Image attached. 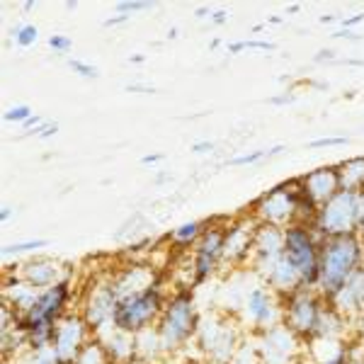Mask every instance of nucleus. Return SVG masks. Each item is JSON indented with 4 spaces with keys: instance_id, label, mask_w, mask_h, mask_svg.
Instances as JSON below:
<instances>
[{
    "instance_id": "c756f323",
    "label": "nucleus",
    "mask_w": 364,
    "mask_h": 364,
    "mask_svg": "<svg viewBox=\"0 0 364 364\" xmlns=\"http://www.w3.org/2000/svg\"><path fill=\"white\" fill-rule=\"evenodd\" d=\"M362 22H364V13H357L352 17H340V27L343 29H352V27L362 25Z\"/></svg>"
},
{
    "instance_id": "f8f14e48",
    "label": "nucleus",
    "mask_w": 364,
    "mask_h": 364,
    "mask_svg": "<svg viewBox=\"0 0 364 364\" xmlns=\"http://www.w3.org/2000/svg\"><path fill=\"white\" fill-rule=\"evenodd\" d=\"M245 316L257 326H272L274 318H277V306L272 301V294L265 289H252L245 299Z\"/></svg>"
},
{
    "instance_id": "a19ab883",
    "label": "nucleus",
    "mask_w": 364,
    "mask_h": 364,
    "mask_svg": "<svg viewBox=\"0 0 364 364\" xmlns=\"http://www.w3.org/2000/svg\"><path fill=\"white\" fill-rule=\"evenodd\" d=\"M10 214H13V211H10V207H3V211H0V216H3V221H8V219H10Z\"/></svg>"
},
{
    "instance_id": "09e8293b",
    "label": "nucleus",
    "mask_w": 364,
    "mask_h": 364,
    "mask_svg": "<svg viewBox=\"0 0 364 364\" xmlns=\"http://www.w3.org/2000/svg\"><path fill=\"white\" fill-rule=\"evenodd\" d=\"M362 272H364V269H362Z\"/></svg>"
},
{
    "instance_id": "1a4fd4ad",
    "label": "nucleus",
    "mask_w": 364,
    "mask_h": 364,
    "mask_svg": "<svg viewBox=\"0 0 364 364\" xmlns=\"http://www.w3.org/2000/svg\"><path fill=\"white\" fill-rule=\"evenodd\" d=\"M224 245H226V231H219V228H209V231L202 233V243H199L197 257H195L197 282L207 279L209 274L214 272L216 262L224 257Z\"/></svg>"
},
{
    "instance_id": "ddd939ff",
    "label": "nucleus",
    "mask_w": 364,
    "mask_h": 364,
    "mask_svg": "<svg viewBox=\"0 0 364 364\" xmlns=\"http://www.w3.org/2000/svg\"><path fill=\"white\" fill-rule=\"evenodd\" d=\"M331 299H333V306L338 311H360L364 306V272L362 269L355 277H350L345 282L338 291H333Z\"/></svg>"
},
{
    "instance_id": "f704fd0d",
    "label": "nucleus",
    "mask_w": 364,
    "mask_h": 364,
    "mask_svg": "<svg viewBox=\"0 0 364 364\" xmlns=\"http://www.w3.org/2000/svg\"><path fill=\"white\" fill-rule=\"evenodd\" d=\"M129 20V17L127 15H117V17H109V20H105L102 22V27H117V25H124V22Z\"/></svg>"
},
{
    "instance_id": "c85d7f7f",
    "label": "nucleus",
    "mask_w": 364,
    "mask_h": 364,
    "mask_svg": "<svg viewBox=\"0 0 364 364\" xmlns=\"http://www.w3.org/2000/svg\"><path fill=\"white\" fill-rule=\"evenodd\" d=\"M56 132H58V124H56V122H44V124L39 127V129H37V132H34V134H37L39 139H51V136H54Z\"/></svg>"
},
{
    "instance_id": "a211bd4d",
    "label": "nucleus",
    "mask_w": 364,
    "mask_h": 364,
    "mask_svg": "<svg viewBox=\"0 0 364 364\" xmlns=\"http://www.w3.org/2000/svg\"><path fill=\"white\" fill-rule=\"evenodd\" d=\"M73 364H112V355L102 343H87L80 348Z\"/></svg>"
},
{
    "instance_id": "b1692460",
    "label": "nucleus",
    "mask_w": 364,
    "mask_h": 364,
    "mask_svg": "<svg viewBox=\"0 0 364 364\" xmlns=\"http://www.w3.org/2000/svg\"><path fill=\"white\" fill-rule=\"evenodd\" d=\"M32 107L29 105H15V107H10L8 112L3 114L5 122H15V124H25V122L32 117Z\"/></svg>"
},
{
    "instance_id": "9d476101",
    "label": "nucleus",
    "mask_w": 364,
    "mask_h": 364,
    "mask_svg": "<svg viewBox=\"0 0 364 364\" xmlns=\"http://www.w3.org/2000/svg\"><path fill=\"white\" fill-rule=\"evenodd\" d=\"M301 190L314 204H326L340 192V173L338 168H318L301 178Z\"/></svg>"
},
{
    "instance_id": "9b49d317",
    "label": "nucleus",
    "mask_w": 364,
    "mask_h": 364,
    "mask_svg": "<svg viewBox=\"0 0 364 364\" xmlns=\"http://www.w3.org/2000/svg\"><path fill=\"white\" fill-rule=\"evenodd\" d=\"M294 352V336L289 328H269L262 340V355L267 364H287Z\"/></svg>"
},
{
    "instance_id": "ea45409f",
    "label": "nucleus",
    "mask_w": 364,
    "mask_h": 364,
    "mask_svg": "<svg viewBox=\"0 0 364 364\" xmlns=\"http://www.w3.org/2000/svg\"><path fill=\"white\" fill-rule=\"evenodd\" d=\"M360 226L364 228V190L360 192Z\"/></svg>"
},
{
    "instance_id": "7ed1b4c3",
    "label": "nucleus",
    "mask_w": 364,
    "mask_h": 364,
    "mask_svg": "<svg viewBox=\"0 0 364 364\" xmlns=\"http://www.w3.org/2000/svg\"><path fill=\"white\" fill-rule=\"evenodd\" d=\"M158 314H161V294L151 287V289L139 291V294L119 299L112 314V323L117 331L136 336L156 321Z\"/></svg>"
},
{
    "instance_id": "58836bf2",
    "label": "nucleus",
    "mask_w": 364,
    "mask_h": 364,
    "mask_svg": "<svg viewBox=\"0 0 364 364\" xmlns=\"http://www.w3.org/2000/svg\"><path fill=\"white\" fill-rule=\"evenodd\" d=\"M318 22H321V25H331V22H340V17H336V15H323Z\"/></svg>"
},
{
    "instance_id": "bb28decb",
    "label": "nucleus",
    "mask_w": 364,
    "mask_h": 364,
    "mask_svg": "<svg viewBox=\"0 0 364 364\" xmlns=\"http://www.w3.org/2000/svg\"><path fill=\"white\" fill-rule=\"evenodd\" d=\"M49 46L56 51V54H68V51L73 49V39L66 37V34H51Z\"/></svg>"
},
{
    "instance_id": "6ab92c4d",
    "label": "nucleus",
    "mask_w": 364,
    "mask_h": 364,
    "mask_svg": "<svg viewBox=\"0 0 364 364\" xmlns=\"http://www.w3.org/2000/svg\"><path fill=\"white\" fill-rule=\"evenodd\" d=\"M282 151H287L284 146H274V149H269V151H252V154H243V156L231 158V161H226V166H233V168H240V166H255V163H260L262 158L277 156V154H282Z\"/></svg>"
},
{
    "instance_id": "4c0bfd02",
    "label": "nucleus",
    "mask_w": 364,
    "mask_h": 364,
    "mask_svg": "<svg viewBox=\"0 0 364 364\" xmlns=\"http://www.w3.org/2000/svg\"><path fill=\"white\" fill-rule=\"evenodd\" d=\"M163 156L161 154H154V156H144L141 158V166H156V163H161Z\"/></svg>"
},
{
    "instance_id": "a878e982",
    "label": "nucleus",
    "mask_w": 364,
    "mask_h": 364,
    "mask_svg": "<svg viewBox=\"0 0 364 364\" xmlns=\"http://www.w3.org/2000/svg\"><path fill=\"white\" fill-rule=\"evenodd\" d=\"M348 144H350L348 136H323L311 141L309 149H333V146H348Z\"/></svg>"
},
{
    "instance_id": "f03ea898",
    "label": "nucleus",
    "mask_w": 364,
    "mask_h": 364,
    "mask_svg": "<svg viewBox=\"0 0 364 364\" xmlns=\"http://www.w3.org/2000/svg\"><path fill=\"white\" fill-rule=\"evenodd\" d=\"M316 226L328 238L355 233L360 226V192L340 190L336 197L328 199L316 214Z\"/></svg>"
},
{
    "instance_id": "e433bc0d",
    "label": "nucleus",
    "mask_w": 364,
    "mask_h": 364,
    "mask_svg": "<svg viewBox=\"0 0 364 364\" xmlns=\"http://www.w3.org/2000/svg\"><path fill=\"white\" fill-rule=\"evenodd\" d=\"M294 100H296V95H294V92H289V95L272 97V100H269V102H272V105H289V102H294Z\"/></svg>"
},
{
    "instance_id": "aec40b11",
    "label": "nucleus",
    "mask_w": 364,
    "mask_h": 364,
    "mask_svg": "<svg viewBox=\"0 0 364 364\" xmlns=\"http://www.w3.org/2000/svg\"><path fill=\"white\" fill-rule=\"evenodd\" d=\"M274 42H260V39H243V42L226 44L228 54H240V51H274Z\"/></svg>"
},
{
    "instance_id": "7c9ffc66",
    "label": "nucleus",
    "mask_w": 364,
    "mask_h": 364,
    "mask_svg": "<svg viewBox=\"0 0 364 364\" xmlns=\"http://www.w3.org/2000/svg\"><path fill=\"white\" fill-rule=\"evenodd\" d=\"M314 61H316V63H336V61H338V56H336V51L323 49V51H318V54H316Z\"/></svg>"
},
{
    "instance_id": "473e14b6",
    "label": "nucleus",
    "mask_w": 364,
    "mask_h": 364,
    "mask_svg": "<svg viewBox=\"0 0 364 364\" xmlns=\"http://www.w3.org/2000/svg\"><path fill=\"white\" fill-rule=\"evenodd\" d=\"M333 37H336V39H350V42H360V39H362L360 34H355L352 29H338Z\"/></svg>"
},
{
    "instance_id": "cd10ccee",
    "label": "nucleus",
    "mask_w": 364,
    "mask_h": 364,
    "mask_svg": "<svg viewBox=\"0 0 364 364\" xmlns=\"http://www.w3.org/2000/svg\"><path fill=\"white\" fill-rule=\"evenodd\" d=\"M44 245H46V240H42V238H39V240H25V243H15V245H5V255H10V252H15V255H17V252H27V250H37V248H44Z\"/></svg>"
},
{
    "instance_id": "72a5a7b5",
    "label": "nucleus",
    "mask_w": 364,
    "mask_h": 364,
    "mask_svg": "<svg viewBox=\"0 0 364 364\" xmlns=\"http://www.w3.org/2000/svg\"><path fill=\"white\" fill-rule=\"evenodd\" d=\"M42 124H44L42 117H39V114H32V117H29V119L25 122V124H22V129H25V132H29V129H34V132H37V129L42 127Z\"/></svg>"
},
{
    "instance_id": "a18cd8bd",
    "label": "nucleus",
    "mask_w": 364,
    "mask_h": 364,
    "mask_svg": "<svg viewBox=\"0 0 364 364\" xmlns=\"http://www.w3.org/2000/svg\"><path fill=\"white\" fill-rule=\"evenodd\" d=\"M34 5H37V3H34V0H27V3H25V5H22V8H25V10H32V8H34Z\"/></svg>"
},
{
    "instance_id": "5701e85b",
    "label": "nucleus",
    "mask_w": 364,
    "mask_h": 364,
    "mask_svg": "<svg viewBox=\"0 0 364 364\" xmlns=\"http://www.w3.org/2000/svg\"><path fill=\"white\" fill-rule=\"evenodd\" d=\"M114 8H117V13H119V15L129 17V13H139V10L156 8V3H151V0H122V3L114 5Z\"/></svg>"
},
{
    "instance_id": "de8ad7c7",
    "label": "nucleus",
    "mask_w": 364,
    "mask_h": 364,
    "mask_svg": "<svg viewBox=\"0 0 364 364\" xmlns=\"http://www.w3.org/2000/svg\"><path fill=\"white\" fill-rule=\"evenodd\" d=\"M362 336H364V326H362Z\"/></svg>"
},
{
    "instance_id": "49530a36",
    "label": "nucleus",
    "mask_w": 364,
    "mask_h": 364,
    "mask_svg": "<svg viewBox=\"0 0 364 364\" xmlns=\"http://www.w3.org/2000/svg\"><path fill=\"white\" fill-rule=\"evenodd\" d=\"M299 8H301V5H299V3H294V5H289V10H287V13H296Z\"/></svg>"
},
{
    "instance_id": "2f4dec72",
    "label": "nucleus",
    "mask_w": 364,
    "mask_h": 364,
    "mask_svg": "<svg viewBox=\"0 0 364 364\" xmlns=\"http://www.w3.org/2000/svg\"><path fill=\"white\" fill-rule=\"evenodd\" d=\"M209 151H214V144H211V141H195V144H192V154H197V156L209 154Z\"/></svg>"
},
{
    "instance_id": "20e7f679",
    "label": "nucleus",
    "mask_w": 364,
    "mask_h": 364,
    "mask_svg": "<svg viewBox=\"0 0 364 364\" xmlns=\"http://www.w3.org/2000/svg\"><path fill=\"white\" fill-rule=\"evenodd\" d=\"M304 204H314V202L304 195L301 180H299V190H291V185H279V187H274V190L265 192V195L257 199L255 209H257V216H260L267 226L279 228V226L289 224L294 216L301 214Z\"/></svg>"
},
{
    "instance_id": "c03bdc74",
    "label": "nucleus",
    "mask_w": 364,
    "mask_h": 364,
    "mask_svg": "<svg viewBox=\"0 0 364 364\" xmlns=\"http://www.w3.org/2000/svg\"><path fill=\"white\" fill-rule=\"evenodd\" d=\"M207 15H209V10H207V8H199V10H197V17H207Z\"/></svg>"
},
{
    "instance_id": "f257e3e1",
    "label": "nucleus",
    "mask_w": 364,
    "mask_h": 364,
    "mask_svg": "<svg viewBox=\"0 0 364 364\" xmlns=\"http://www.w3.org/2000/svg\"><path fill=\"white\" fill-rule=\"evenodd\" d=\"M318 265H321V284L328 291H338L350 277L360 272L362 265V243L355 233L328 238V243L318 250Z\"/></svg>"
},
{
    "instance_id": "4468645a",
    "label": "nucleus",
    "mask_w": 364,
    "mask_h": 364,
    "mask_svg": "<svg viewBox=\"0 0 364 364\" xmlns=\"http://www.w3.org/2000/svg\"><path fill=\"white\" fill-rule=\"evenodd\" d=\"M199 333H202V338H204V348L209 350V355L214 357V360L226 362L228 357H231V350H233L231 328H219L216 323H211V326L199 328Z\"/></svg>"
},
{
    "instance_id": "dca6fc26",
    "label": "nucleus",
    "mask_w": 364,
    "mask_h": 364,
    "mask_svg": "<svg viewBox=\"0 0 364 364\" xmlns=\"http://www.w3.org/2000/svg\"><path fill=\"white\" fill-rule=\"evenodd\" d=\"M267 282L274 287V289H279V291H294V289H299V287L304 284L301 274L296 272V267L291 265V262L287 260L284 255H282V260L277 262V265L269 269Z\"/></svg>"
},
{
    "instance_id": "393cba45",
    "label": "nucleus",
    "mask_w": 364,
    "mask_h": 364,
    "mask_svg": "<svg viewBox=\"0 0 364 364\" xmlns=\"http://www.w3.org/2000/svg\"><path fill=\"white\" fill-rule=\"evenodd\" d=\"M68 66H70V70H73V73H78L80 78H92V80L100 78V70L92 66V63L80 61V58H70Z\"/></svg>"
},
{
    "instance_id": "37998d69",
    "label": "nucleus",
    "mask_w": 364,
    "mask_h": 364,
    "mask_svg": "<svg viewBox=\"0 0 364 364\" xmlns=\"http://www.w3.org/2000/svg\"><path fill=\"white\" fill-rule=\"evenodd\" d=\"M75 8H78V3H75V0H68V3H66V10H75Z\"/></svg>"
},
{
    "instance_id": "6e6552de",
    "label": "nucleus",
    "mask_w": 364,
    "mask_h": 364,
    "mask_svg": "<svg viewBox=\"0 0 364 364\" xmlns=\"http://www.w3.org/2000/svg\"><path fill=\"white\" fill-rule=\"evenodd\" d=\"M85 338V323L80 318H63L56 323L54 336H51V348H54L58 362L68 364L75 362L80 348H83Z\"/></svg>"
},
{
    "instance_id": "2eb2a0df",
    "label": "nucleus",
    "mask_w": 364,
    "mask_h": 364,
    "mask_svg": "<svg viewBox=\"0 0 364 364\" xmlns=\"http://www.w3.org/2000/svg\"><path fill=\"white\" fill-rule=\"evenodd\" d=\"M58 274H61V267L54 260H32L22 267V277L34 289H49L58 284Z\"/></svg>"
},
{
    "instance_id": "0eeeda50",
    "label": "nucleus",
    "mask_w": 364,
    "mask_h": 364,
    "mask_svg": "<svg viewBox=\"0 0 364 364\" xmlns=\"http://www.w3.org/2000/svg\"><path fill=\"white\" fill-rule=\"evenodd\" d=\"M323 309L318 299L314 294H296L287 306V328L291 333H304V336H314L318 333Z\"/></svg>"
},
{
    "instance_id": "423d86ee",
    "label": "nucleus",
    "mask_w": 364,
    "mask_h": 364,
    "mask_svg": "<svg viewBox=\"0 0 364 364\" xmlns=\"http://www.w3.org/2000/svg\"><path fill=\"white\" fill-rule=\"evenodd\" d=\"M195 331H197V316H195V306H192V296L190 294L175 296L173 304L163 314L161 326H158L161 345L166 350L178 348Z\"/></svg>"
},
{
    "instance_id": "f3484780",
    "label": "nucleus",
    "mask_w": 364,
    "mask_h": 364,
    "mask_svg": "<svg viewBox=\"0 0 364 364\" xmlns=\"http://www.w3.org/2000/svg\"><path fill=\"white\" fill-rule=\"evenodd\" d=\"M340 173V190L362 192L364 190V156L350 158L338 168Z\"/></svg>"
},
{
    "instance_id": "c9c22d12",
    "label": "nucleus",
    "mask_w": 364,
    "mask_h": 364,
    "mask_svg": "<svg viewBox=\"0 0 364 364\" xmlns=\"http://www.w3.org/2000/svg\"><path fill=\"white\" fill-rule=\"evenodd\" d=\"M211 22H214V25H224V22H228V13L226 10H216V13L211 15Z\"/></svg>"
},
{
    "instance_id": "79ce46f5",
    "label": "nucleus",
    "mask_w": 364,
    "mask_h": 364,
    "mask_svg": "<svg viewBox=\"0 0 364 364\" xmlns=\"http://www.w3.org/2000/svg\"><path fill=\"white\" fill-rule=\"evenodd\" d=\"M129 61H132V63H144V61H146V56H132Z\"/></svg>"
},
{
    "instance_id": "4be33fe9",
    "label": "nucleus",
    "mask_w": 364,
    "mask_h": 364,
    "mask_svg": "<svg viewBox=\"0 0 364 364\" xmlns=\"http://www.w3.org/2000/svg\"><path fill=\"white\" fill-rule=\"evenodd\" d=\"M199 233H202V224H199V221H190V224H182L180 228H175L173 240L180 245H185V243H192Z\"/></svg>"
},
{
    "instance_id": "412c9836",
    "label": "nucleus",
    "mask_w": 364,
    "mask_h": 364,
    "mask_svg": "<svg viewBox=\"0 0 364 364\" xmlns=\"http://www.w3.org/2000/svg\"><path fill=\"white\" fill-rule=\"evenodd\" d=\"M13 39H15V44L20 46V49H29V46L39 39V29L34 25H20L13 32Z\"/></svg>"
},
{
    "instance_id": "39448f33",
    "label": "nucleus",
    "mask_w": 364,
    "mask_h": 364,
    "mask_svg": "<svg viewBox=\"0 0 364 364\" xmlns=\"http://www.w3.org/2000/svg\"><path fill=\"white\" fill-rule=\"evenodd\" d=\"M284 257L296 267L301 274L304 287L316 284L321 279V265H318V248L314 238L304 226H289L284 228Z\"/></svg>"
}]
</instances>
